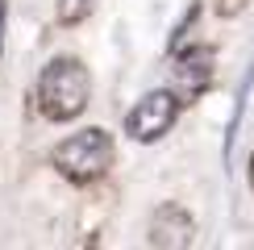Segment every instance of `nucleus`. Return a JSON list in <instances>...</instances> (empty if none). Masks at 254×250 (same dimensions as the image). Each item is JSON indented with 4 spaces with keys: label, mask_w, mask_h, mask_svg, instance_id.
I'll list each match as a JSON object with an SVG mask.
<instances>
[{
    "label": "nucleus",
    "mask_w": 254,
    "mask_h": 250,
    "mask_svg": "<svg viewBox=\"0 0 254 250\" xmlns=\"http://www.w3.org/2000/svg\"><path fill=\"white\" fill-rule=\"evenodd\" d=\"M238 4H246V0H221V13L234 17V13H238Z\"/></svg>",
    "instance_id": "nucleus-7"
},
{
    "label": "nucleus",
    "mask_w": 254,
    "mask_h": 250,
    "mask_svg": "<svg viewBox=\"0 0 254 250\" xmlns=\"http://www.w3.org/2000/svg\"><path fill=\"white\" fill-rule=\"evenodd\" d=\"M208 75H213V50L208 46H192V50H184V55L175 59V79L184 83V96L204 92Z\"/></svg>",
    "instance_id": "nucleus-5"
},
{
    "label": "nucleus",
    "mask_w": 254,
    "mask_h": 250,
    "mask_svg": "<svg viewBox=\"0 0 254 250\" xmlns=\"http://www.w3.org/2000/svg\"><path fill=\"white\" fill-rule=\"evenodd\" d=\"M150 242L158 250H179V246L192 242V221H188L184 208H175V204L158 208V217H154V225H150Z\"/></svg>",
    "instance_id": "nucleus-4"
},
{
    "label": "nucleus",
    "mask_w": 254,
    "mask_h": 250,
    "mask_svg": "<svg viewBox=\"0 0 254 250\" xmlns=\"http://www.w3.org/2000/svg\"><path fill=\"white\" fill-rule=\"evenodd\" d=\"M0 46H4V0H0Z\"/></svg>",
    "instance_id": "nucleus-8"
},
{
    "label": "nucleus",
    "mask_w": 254,
    "mask_h": 250,
    "mask_svg": "<svg viewBox=\"0 0 254 250\" xmlns=\"http://www.w3.org/2000/svg\"><path fill=\"white\" fill-rule=\"evenodd\" d=\"M109 163H113V138L104 129H79L75 138L59 142V150H55L59 175H67V180H75V184L100 180V175L109 171Z\"/></svg>",
    "instance_id": "nucleus-2"
},
{
    "label": "nucleus",
    "mask_w": 254,
    "mask_h": 250,
    "mask_svg": "<svg viewBox=\"0 0 254 250\" xmlns=\"http://www.w3.org/2000/svg\"><path fill=\"white\" fill-rule=\"evenodd\" d=\"M250 184H254V159H250Z\"/></svg>",
    "instance_id": "nucleus-9"
},
{
    "label": "nucleus",
    "mask_w": 254,
    "mask_h": 250,
    "mask_svg": "<svg viewBox=\"0 0 254 250\" xmlns=\"http://www.w3.org/2000/svg\"><path fill=\"white\" fill-rule=\"evenodd\" d=\"M175 109L179 104H175L171 92H146V96L129 109L125 129H129L133 142H154V138H163V133L175 125Z\"/></svg>",
    "instance_id": "nucleus-3"
},
{
    "label": "nucleus",
    "mask_w": 254,
    "mask_h": 250,
    "mask_svg": "<svg viewBox=\"0 0 254 250\" xmlns=\"http://www.w3.org/2000/svg\"><path fill=\"white\" fill-rule=\"evenodd\" d=\"M92 13V0H59V25H79Z\"/></svg>",
    "instance_id": "nucleus-6"
},
{
    "label": "nucleus",
    "mask_w": 254,
    "mask_h": 250,
    "mask_svg": "<svg viewBox=\"0 0 254 250\" xmlns=\"http://www.w3.org/2000/svg\"><path fill=\"white\" fill-rule=\"evenodd\" d=\"M88 96H92V79H88V67L75 59H55L46 62L38 79V104H42V117L50 121H71L88 109Z\"/></svg>",
    "instance_id": "nucleus-1"
}]
</instances>
